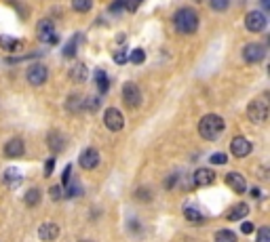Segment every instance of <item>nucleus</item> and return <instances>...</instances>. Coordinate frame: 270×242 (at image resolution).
Returning <instances> with one entry per match:
<instances>
[{
  "mask_svg": "<svg viewBox=\"0 0 270 242\" xmlns=\"http://www.w3.org/2000/svg\"><path fill=\"white\" fill-rule=\"evenodd\" d=\"M224 129H226L224 118L218 114H207V116H203L201 122H198V133H201V137L207 139V141H216V139H220Z\"/></svg>",
  "mask_w": 270,
  "mask_h": 242,
  "instance_id": "1",
  "label": "nucleus"
},
{
  "mask_svg": "<svg viewBox=\"0 0 270 242\" xmlns=\"http://www.w3.org/2000/svg\"><path fill=\"white\" fill-rule=\"evenodd\" d=\"M176 28L181 34H194L198 30V15L194 9H180L176 13Z\"/></svg>",
  "mask_w": 270,
  "mask_h": 242,
  "instance_id": "2",
  "label": "nucleus"
},
{
  "mask_svg": "<svg viewBox=\"0 0 270 242\" xmlns=\"http://www.w3.org/2000/svg\"><path fill=\"white\" fill-rule=\"evenodd\" d=\"M36 34H38V40L45 42V44H55L59 40L57 32H55V26L51 19H41L36 26Z\"/></svg>",
  "mask_w": 270,
  "mask_h": 242,
  "instance_id": "3",
  "label": "nucleus"
},
{
  "mask_svg": "<svg viewBox=\"0 0 270 242\" xmlns=\"http://www.w3.org/2000/svg\"><path fill=\"white\" fill-rule=\"evenodd\" d=\"M247 114H249V120L264 122L268 118V101H266V97L253 99L251 104H249V107H247Z\"/></svg>",
  "mask_w": 270,
  "mask_h": 242,
  "instance_id": "4",
  "label": "nucleus"
},
{
  "mask_svg": "<svg viewBox=\"0 0 270 242\" xmlns=\"http://www.w3.org/2000/svg\"><path fill=\"white\" fill-rule=\"evenodd\" d=\"M123 101H125L127 107H131V110L139 107V104H141V91H139L137 84H133V82H127L125 84V87H123Z\"/></svg>",
  "mask_w": 270,
  "mask_h": 242,
  "instance_id": "5",
  "label": "nucleus"
},
{
  "mask_svg": "<svg viewBox=\"0 0 270 242\" xmlns=\"http://www.w3.org/2000/svg\"><path fill=\"white\" fill-rule=\"evenodd\" d=\"M28 82L32 84V87H43V84L46 82V78H49V69H46V66L43 64H34L28 68Z\"/></svg>",
  "mask_w": 270,
  "mask_h": 242,
  "instance_id": "6",
  "label": "nucleus"
},
{
  "mask_svg": "<svg viewBox=\"0 0 270 242\" xmlns=\"http://www.w3.org/2000/svg\"><path fill=\"white\" fill-rule=\"evenodd\" d=\"M245 28L249 30V32H262V30L266 28V17L264 13L260 11H249L247 15H245Z\"/></svg>",
  "mask_w": 270,
  "mask_h": 242,
  "instance_id": "7",
  "label": "nucleus"
},
{
  "mask_svg": "<svg viewBox=\"0 0 270 242\" xmlns=\"http://www.w3.org/2000/svg\"><path fill=\"white\" fill-rule=\"evenodd\" d=\"M104 122H106V127L110 131H121L125 127V118H123V114L116 110V107H108L106 114H104Z\"/></svg>",
  "mask_w": 270,
  "mask_h": 242,
  "instance_id": "8",
  "label": "nucleus"
},
{
  "mask_svg": "<svg viewBox=\"0 0 270 242\" xmlns=\"http://www.w3.org/2000/svg\"><path fill=\"white\" fill-rule=\"evenodd\" d=\"M264 55H266V51L262 44H245V49H243V59L247 64H260L264 59Z\"/></svg>",
  "mask_w": 270,
  "mask_h": 242,
  "instance_id": "9",
  "label": "nucleus"
},
{
  "mask_svg": "<svg viewBox=\"0 0 270 242\" xmlns=\"http://www.w3.org/2000/svg\"><path fill=\"white\" fill-rule=\"evenodd\" d=\"M26 152V143H23L21 137H13L4 143V156L6 158H19Z\"/></svg>",
  "mask_w": 270,
  "mask_h": 242,
  "instance_id": "10",
  "label": "nucleus"
},
{
  "mask_svg": "<svg viewBox=\"0 0 270 242\" xmlns=\"http://www.w3.org/2000/svg\"><path fill=\"white\" fill-rule=\"evenodd\" d=\"M230 152H232L236 158H245V156H249V154H251V143H249V139H245V137H234L232 143H230Z\"/></svg>",
  "mask_w": 270,
  "mask_h": 242,
  "instance_id": "11",
  "label": "nucleus"
},
{
  "mask_svg": "<svg viewBox=\"0 0 270 242\" xmlns=\"http://www.w3.org/2000/svg\"><path fill=\"white\" fill-rule=\"evenodd\" d=\"M99 165V152L95 150V147H87V150L81 154V167L91 171Z\"/></svg>",
  "mask_w": 270,
  "mask_h": 242,
  "instance_id": "12",
  "label": "nucleus"
},
{
  "mask_svg": "<svg viewBox=\"0 0 270 242\" xmlns=\"http://www.w3.org/2000/svg\"><path fill=\"white\" fill-rule=\"evenodd\" d=\"M59 236V225L57 223H43L38 228V238L43 242H51V240H57Z\"/></svg>",
  "mask_w": 270,
  "mask_h": 242,
  "instance_id": "13",
  "label": "nucleus"
},
{
  "mask_svg": "<svg viewBox=\"0 0 270 242\" xmlns=\"http://www.w3.org/2000/svg\"><path fill=\"white\" fill-rule=\"evenodd\" d=\"M46 143H49V147L55 154H59V152H63V147H66V137H63L59 131H51L49 137H46Z\"/></svg>",
  "mask_w": 270,
  "mask_h": 242,
  "instance_id": "14",
  "label": "nucleus"
},
{
  "mask_svg": "<svg viewBox=\"0 0 270 242\" xmlns=\"http://www.w3.org/2000/svg\"><path fill=\"white\" fill-rule=\"evenodd\" d=\"M226 183H228L230 187H232V190H234L236 194H243L245 190H247V181H245V177H243L241 173H228Z\"/></svg>",
  "mask_w": 270,
  "mask_h": 242,
  "instance_id": "15",
  "label": "nucleus"
},
{
  "mask_svg": "<svg viewBox=\"0 0 270 242\" xmlns=\"http://www.w3.org/2000/svg\"><path fill=\"white\" fill-rule=\"evenodd\" d=\"M216 179V173L211 169H196L194 171V183L196 185H209Z\"/></svg>",
  "mask_w": 270,
  "mask_h": 242,
  "instance_id": "16",
  "label": "nucleus"
},
{
  "mask_svg": "<svg viewBox=\"0 0 270 242\" xmlns=\"http://www.w3.org/2000/svg\"><path fill=\"white\" fill-rule=\"evenodd\" d=\"M21 173L17 169H6L4 171V185L6 187H11V190H15V187H19L21 185Z\"/></svg>",
  "mask_w": 270,
  "mask_h": 242,
  "instance_id": "17",
  "label": "nucleus"
},
{
  "mask_svg": "<svg viewBox=\"0 0 270 242\" xmlns=\"http://www.w3.org/2000/svg\"><path fill=\"white\" fill-rule=\"evenodd\" d=\"M249 215V207L245 205V202H241V205H236L228 210V219L230 221H243L245 217Z\"/></svg>",
  "mask_w": 270,
  "mask_h": 242,
  "instance_id": "18",
  "label": "nucleus"
},
{
  "mask_svg": "<svg viewBox=\"0 0 270 242\" xmlns=\"http://www.w3.org/2000/svg\"><path fill=\"white\" fill-rule=\"evenodd\" d=\"M66 107H68L70 112H74V114L83 112L85 110V97L83 95H72V97L66 101Z\"/></svg>",
  "mask_w": 270,
  "mask_h": 242,
  "instance_id": "19",
  "label": "nucleus"
},
{
  "mask_svg": "<svg viewBox=\"0 0 270 242\" xmlns=\"http://www.w3.org/2000/svg\"><path fill=\"white\" fill-rule=\"evenodd\" d=\"M70 78L74 82H85L87 80V66L85 64H74V68L70 69Z\"/></svg>",
  "mask_w": 270,
  "mask_h": 242,
  "instance_id": "20",
  "label": "nucleus"
},
{
  "mask_svg": "<svg viewBox=\"0 0 270 242\" xmlns=\"http://www.w3.org/2000/svg\"><path fill=\"white\" fill-rule=\"evenodd\" d=\"M83 40V36L81 34H76V36H72V40H70L68 44H66V49H63V55L66 57H74L76 55V51H78V42Z\"/></svg>",
  "mask_w": 270,
  "mask_h": 242,
  "instance_id": "21",
  "label": "nucleus"
},
{
  "mask_svg": "<svg viewBox=\"0 0 270 242\" xmlns=\"http://www.w3.org/2000/svg\"><path fill=\"white\" fill-rule=\"evenodd\" d=\"M63 187H66V196H68V198H76V196H81V194L85 192L83 185L78 183V181H68Z\"/></svg>",
  "mask_w": 270,
  "mask_h": 242,
  "instance_id": "22",
  "label": "nucleus"
},
{
  "mask_svg": "<svg viewBox=\"0 0 270 242\" xmlns=\"http://www.w3.org/2000/svg\"><path fill=\"white\" fill-rule=\"evenodd\" d=\"M95 80H97V89L101 93H108L110 82H108V74L104 72V69H97V72H95Z\"/></svg>",
  "mask_w": 270,
  "mask_h": 242,
  "instance_id": "23",
  "label": "nucleus"
},
{
  "mask_svg": "<svg viewBox=\"0 0 270 242\" xmlns=\"http://www.w3.org/2000/svg\"><path fill=\"white\" fill-rule=\"evenodd\" d=\"M0 46L6 51H17L21 46V40H15V38L11 36H0Z\"/></svg>",
  "mask_w": 270,
  "mask_h": 242,
  "instance_id": "24",
  "label": "nucleus"
},
{
  "mask_svg": "<svg viewBox=\"0 0 270 242\" xmlns=\"http://www.w3.org/2000/svg\"><path fill=\"white\" fill-rule=\"evenodd\" d=\"M38 202H41V190H38V187H32V190H28V194H26V205L36 207Z\"/></svg>",
  "mask_w": 270,
  "mask_h": 242,
  "instance_id": "25",
  "label": "nucleus"
},
{
  "mask_svg": "<svg viewBox=\"0 0 270 242\" xmlns=\"http://www.w3.org/2000/svg\"><path fill=\"white\" fill-rule=\"evenodd\" d=\"M216 242H236V234L230 230H220L216 232Z\"/></svg>",
  "mask_w": 270,
  "mask_h": 242,
  "instance_id": "26",
  "label": "nucleus"
},
{
  "mask_svg": "<svg viewBox=\"0 0 270 242\" xmlns=\"http://www.w3.org/2000/svg\"><path fill=\"white\" fill-rule=\"evenodd\" d=\"M72 6H74V11H78V13H87V11H91L93 0H72Z\"/></svg>",
  "mask_w": 270,
  "mask_h": 242,
  "instance_id": "27",
  "label": "nucleus"
},
{
  "mask_svg": "<svg viewBox=\"0 0 270 242\" xmlns=\"http://www.w3.org/2000/svg\"><path fill=\"white\" fill-rule=\"evenodd\" d=\"M184 215H186V219H188V221H194V223L203 221V215L198 213L196 208H192V207H186V208H184Z\"/></svg>",
  "mask_w": 270,
  "mask_h": 242,
  "instance_id": "28",
  "label": "nucleus"
},
{
  "mask_svg": "<svg viewBox=\"0 0 270 242\" xmlns=\"http://www.w3.org/2000/svg\"><path fill=\"white\" fill-rule=\"evenodd\" d=\"M129 61H131V64H144V61H146V53L141 51V49H135V51H131Z\"/></svg>",
  "mask_w": 270,
  "mask_h": 242,
  "instance_id": "29",
  "label": "nucleus"
},
{
  "mask_svg": "<svg viewBox=\"0 0 270 242\" xmlns=\"http://www.w3.org/2000/svg\"><path fill=\"white\" fill-rule=\"evenodd\" d=\"M125 9H127V0H114V2L110 4V13H114V15L123 13Z\"/></svg>",
  "mask_w": 270,
  "mask_h": 242,
  "instance_id": "30",
  "label": "nucleus"
},
{
  "mask_svg": "<svg viewBox=\"0 0 270 242\" xmlns=\"http://www.w3.org/2000/svg\"><path fill=\"white\" fill-rule=\"evenodd\" d=\"M49 196H51V200H53V202H59V200L63 198V192H61V187H59V185H53L51 190H49Z\"/></svg>",
  "mask_w": 270,
  "mask_h": 242,
  "instance_id": "31",
  "label": "nucleus"
},
{
  "mask_svg": "<svg viewBox=\"0 0 270 242\" xmlns=\"http://www.w3.org/2000/svg\"><path fill=\"white\" fill-rule=\"evenodd\" d=\"M228 4H230V0H211V6H213V11H226L228 9Z\"/></svg>",
  "mask_w": 270,
  "mask_h": 242,
  "instance_id": "32",
  "label": "nucleus"
},
{
  "mask_svg": "<svg viewBox=\"0 0 270 242\" xmlns=\"http://www.w3.org/2000/svg\"><path fill=\"white\" fill-rule=\"evenodd\" d=\"M97 105H99V99L97 97H85V110H97Z\"/></svg>",
  "mask_w": 270,
  "mask_h": 242,
  "instance_id": "33",
  "label": "nucleus"
},
{
  "mask_svg": "<svg viewBox=\"0 0 270 242\" xmlns=\"http://www.w3.org/2000/svg\"><path fill=\"white\" fill-rule=\"evenodd\" d=\"M258 242H270V228H268V225L260 228V232H258Z\"/></svg>",
  "mask_w": 270,
  "mask_h": 242,
  "instance_id": "34",
  "label": "nucleus"
},
{
  "mask_svg": "<svg viewBox=\"0 0 270 242\" xmlns=\"http://www.w3.org/2000/svg\"><path fill=\"white\" fill-rule=\"evenodd\" d=\"M211 165H226V154H213Z\"/></svg>",
  "mask_w": 270,
  "mask_h": 242,
  "instance_id": "35",
  "label": "nucleus"
},
{
  "mask_svg": "<svg viewBox=\"0 0 270 242\" xmlns=\"http://www.w3.org/2000/svg\"><path fill=\"white\" fill-rule=\"evenodd\" d=\"M53 169H55V160L53 158H49L45 162V177H49L51 173H53Z\"/></svg>",
  "mask_w": 270,
  "mask_h": 242,
  "instance_id": "36",
  "label": "nucleus"
},
{
  "mask_svg": "<svg viewBox=\"0 0 270 242\" xmlns=\"http://www.w3.org/2000/svg\"><path fill=\"white\" fill-rule=\"evenodd\" d=\"M135 196H137L139 200H144V202H146V200H150V196H152V194H150L148 190H137V192H135Z\"/></svg>",
  "mask_w": 270,
  "mask_h": 242,
  "instance_id": "37",
  "label": "nucleus"
},
{
  "mask_svg": "<svg viewBox=\"0 0 270 242\" xmlns=\"http://www.w3.org/2000/svg\"><path fill=\"white\" fill-rule=\"evenodd\" d=\"M114 61H116V64H125V61H127V55H125V51H123V49L114 53Z\"/></svg>",
  "mask_w": 270,
  "mask_h": 242,
  "instance_id": "38",
  "label": "nucleus"
},
{
  "mask_svg": "<svg viewBox=\"0 0 270 242\" xmlns=\"http://www.w3.org/2000/svg\"><path fill=\"white\" fill-rule=\"evenodd\" d=\"M241 232H243V234H251V232H253V223L245 221V223L241 225Z\"/></svg>",
  "mask_w": 270,
  "mask_h": 242,
  "instance_id": "39",
  "label": "nucleus"
},
{
  "mask_svg": "<svg viewBox=\"0 0 270 242\" xmlns=\"http://www.w3.org/2000/svg\"><path fill=\"white\" fill-rule=\"evenodd\" d=\"M141 2H144V0H131V2H127V9H129V11H135Z\"/></svg>",
  "mask_w": 270,
  "mask_h": 242,
  "instance_id": "40",
  "label": "nucleus"
},
{
  "mask_svg": "<svg viewBox=\"0 0 270 242\" xmlns=\"http://www.w3.org/2000/svg\"><path fill=\"white\" fill-rule=\"evenodd\" d=\"M70 175H72V167H66V171H63V185H66L68 181H70Z\"/></svg>",
  "mask_w": 270,
  "mask_h": 242,
  "instance_id": "41",
  "label": "nucleus"
},
{
  "mask_svg": "<svg viewBox=\"0 0 270 242\" xmlns=\"http://www.w3.org/2000/svg\"><path fill=\"white\" fill-rule=\"evenodd\" d=\"M262 6H264V11L270 9V0H262Z\"/></svg>",
  "mask_w": 270,
  "mask_h": 242,
  "instance_id": "42",
  "label": "nucleus"
},
{
  "mask_svg": "<svg viewBox=\"0 0 270 242\" xmlns=\"http://www.w3.org/2000/svg\"><path fill=\"white\" fill-rule=\"evenodd\" d=\"M81 242H91V240H81Z\"/></svg>",
  "mask_w": 270,
  "mask_h": 242,
  "instance_id": "43",
  "label": "nucleus"
},
{
  "mask_svg": "<svg viewBox=\"0 0 270 242\" xmlns=\"http://www.w3.org/2000/svg\"><path fill=\"white\" fill-rule=\"evenodd\" d=\"M196 2H203V0H196Z\"/></svg>",
  "mask_w": 270,
  "mask_h": 242,
  "instance_id": "44",
  "label": "nucleus"
}]
</instances>
